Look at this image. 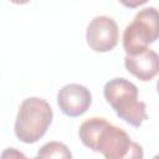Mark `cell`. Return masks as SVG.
Returning <instances> with one entry per match:
<instances>
[{
	"instance_id": "obj_1",
	"label": "cell",
	"mask_w": 159,
	"mask_h": 159,
	"mask_svg": "<svg viewBox=\"0 0 159 159\" xmlns=\"http://www.w3.org/2000/svg\"><path fill=\"white\" fill-rule=\"evenodd\" d=\"M80 139L87 148L103 154L107 159H137L143 158L142 147L133 142L119 127L107 119L92 117L80 125Z\"/></svg>"
},
{
	"instance_id": "obj_2",
	"label": "cell",
	"mask_w": 159,
	"mask_h": 159,
	"mask_svg": "<svg viewBox=\"0 0 159 159\" xmlns=\"http://www.w3.org/2000/svg\"><path fill=\"white\" fill-rule=\"evenodd\" d=\"M103 94L116 114L129 125L138 128L148 118L145 103L138 99V88L133 82L123 77L109 80Z\"/></svg>"
},
{
	"instance_id": "obj_3",
	"label": "cell",
	"mask_w": 159,
	"mask_h": 159,
	"mask_svg": "<svg viewBox=\"0 0 159 159\" xmlns=\"http://www.w3.org/2000/svg\"><path fill=\"white\" fill-rule=\"evenodd\" d=\"M52 118V108L46 99L40 97L24 99L19 107L14 125L16 138L26 144L36 143L47 132Z\"/></svg>"
},
{
	"instance_id": "obj_4",
	"label": "cell",
	"mask_w": 159,
	"mask_h": 159,
	"mask_svg": "<svg viewBox=\"0 0 159 159\" xmlns=\"http://www.w3.org/2000/svg\"><path fill=\"white\" fill-rule=\"evenodd\" d=\"M159 36V16L155 7L138 11L123 32V48L127 55H135L149 48Z\"/></svg>"
},
{
	"instance_id": "obj_5",
	"label": "cell",
	"mask_w": 159,
	"mask_h": 159,
	"mask_svg": "<svg viewBox=\"0 0 159 159\" xmlns=\"http://www.w3.org/2000/svg\"><path fill=\"white\" fill-rule=\"evenodd\" d=\"M86 40L88 46L96 52H108L113 50L119 40L117 22L109 16H96L87 26Z\"/></svg>"
},
{
	"instance_id": "obj_6",
	"label": "cell",
	"mask_w": 159,
	"mask_h": 159,
	"mask_svg": "<svg viewBox=\"0 0 159 159\" xmlns=\"http://www.w3.org/2000/svg\"><path fill=\"white\" fill-rule=\"evenodd\" d=\"M92 103L89 89L78 83L63 86L57 93V104L67 117H80L87 112Z\"/></svg>"
},
{
	"instance_id": "obj_7",
	"label": "cell",
	"mask_w": 159,
	"mask_h": 159,
	"mask_svg": "<svg viewBox=\"0 0 159 159\" xmlns=\"http://www.w3.org/2000/svg\"><path fill=\"white\" fill-rule=\"evenodd\" d=\"M124 66L134 77L147 82L153 80L159 71V56L155 51L147 48L135 55H125Z\"/></svg>"
},
{
	"instance_id": "obj_8",
	"label": "cell",
	"mask_w": 159,
	"mask_h": 159,
	"mask_svg": "<svg viewBox=\"0 0 159 159\" xmlns=\"http://www.w3.org/2000/svg\"><path fill=\"white\" fill-rule=\"evenodd\" d=\"M36 157L37 158H63V159H68V158H72V154L63 143H61V142H48L39 149Z\"/></svg>"
},
{
	"instance_id": "obj_9",
	"label": "cell",
	"mask_w": 159,
	"mask_h": 159,
	"mask_svg": "<svg viewBox=\"0 0 159 159\" xmlns=\"http://www.w3.org/2000/svg\"><path fill=\"white\" fill-rule=\"evenodd\" d=\"M147 1H148V0H119V2H120L123 6L128 7V9H135V7H138V6L143 5V4H145Z\"/></svg>"
},
{
	"instance_id": "obj_10",
	"label": "cell",
	"mask_w": 159,
	"mask_h": 159,
	"mask_svg": "<svg viewBox=\"0 0 159 159\" xmlns=\"http://www.w3.org/2000/svg\"><path fill=\"white\" fill-rule=\"evenodd\" d=\"M12 4H16V5H24V4H27L30 2L31 0H10Z\"/></svg>"
}]
</instances>
